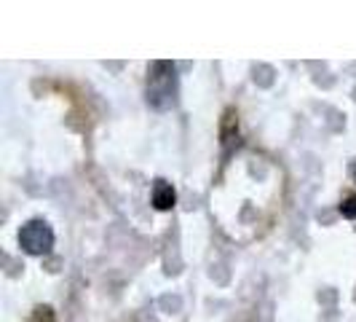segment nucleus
I'll return each instance as SVG.
<instances>
[{
  "label": "nucleus",
  "mask_w": 356,
  "mask_h": 322,
  "mask_svg": "<svg viewBox=\"0 0 356 322\" xmlns=\"http://www.w3.org/2000/svg\"><path fill=\"white\" fill-rule=\"evenodd\" d=\"M30 322H54L51 306H35V312H33Z\"/></svg>",
  "instance_id": "obj_4"
},
{
  "label": "nucleus",
  "mask_w": 356,
  "mask_h": 322,
  "mask_svg": "<svg viewBox=\"0 0 356 322\" xmlns=\"http://www.w3.org/2000/svg\"><path fill=\"white\" fill-rule=\"evenodd\" d=\"M19 247L27 252V255H46L54 247V231L46 220H27L22 229H19Z\"/></svg>",
  "instance_id": "obj_2"
},
{
  "label": "nucleus",
  "mask_w": 356,
  "mask_h": 322,
  "mask_svg": "<svg viewBox=\"0 0 356 322\" xmlns=\"http://www.w3.org/2000/svg\"><path fill=\"white\" fill-rule=\"evenodd\" d=\"M351 175H354V180H356V164L351 167Z\"/></svg>",
  "instance_id": "obj_6"
},
{
  "label": "nucleus",
  "mask_w": 356,
  "mask_h": 322,
  "mask_svg": "<svg viewBox=\"0 0 356 322\" xmlns=\"http://www.w3.org/2000/svg\"><path fill=\"white\" fill-rule=\"evenodd\" d=\"M175 201H177V194H175L172 183H166V180H156V185H153V207L161 210V213H166V210H172V207H175Z\"/></svg>",
  "instance_id": "obj_3"
},
{
  "label": "nucleus",
  "mask_w": 356,
  "mask_h": 322,
  "mask_svg": "<svg viewBox=\"0 0 356 322\" xmlns=\"http://www.w3.org/2000/svg\"><path fill=\"white\" fill-rule=\"evenodd\" d=\"M177 97V70L172 62L159 59L147 72V102L156 110H169Z\"/></svg>",
  "instance_id": "obj_1"
},
{
  "label": "nucleus",
  "mask_w": 356,
  "mask_h": 322,
  "mask_svg": "<svg viewBox=\"0 0 356 322\" xmlns=\"http://www.w3.org/2000/svg\"><path fill=\"white\" fill-rule=\"evenodd\" d=\"M340 215L343 217H356V194H351L348 199H343V204H340Z\"/></svg>",
  "instance_id": "obj_5"
}]
</instances>
